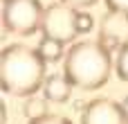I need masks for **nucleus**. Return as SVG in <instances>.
Returning <instances> with one entry per match:
<instances>
[{
    "instance_id": "obj_1",
    "label": "nucleus",
    "mask_w": 128,
    "mask_h": 124,
    "mask_svg": "<svg viewBox=\"0 0 128 124\" xmlns=\"http://www.w3.org/2000/svg\"><path fill=\"white\" fill-rule=\"evenodd\" d=\"M45 59L36 47L11 43L0 54V86L7 95L29 97L43 88L45 81Z\"/></svg>"
},
{
    "instance_id": "obj_2",
    "label": "nucleus",
    "mask_w": 128,
    "mask_h": 124,
    "mask_svg": "<svg viewBox=\"0 0 128 124\" xmlns=\"http://www.w3.org/2000/svg\"><path fill=\"white\" fill-rule=\"evenodd\" d=\"M112 68V50H108L99 38L74 43L63 59L65 77L72 81L74 88L81 90H97L104 84H108Z\"/></svg>"
},
{
    "instance_id": "obj_3",
    "label": "nucleus",
    "mask_w": 128,
    "mask_h": 124,
    "mask_svg": "<svg viewBox=\"0 0 128 124\" xmlns=\"http://www.w3.org/2000/svg\"><path fill=\"white\" fill-rule=\"evenodd\" d=\"M2 25L7 32L29 36L40 29L45 7L40 0H2Z\"/></svg>"
},
{
    "instance_id": "obj_4",
    "label": "nucleus",
    "mask_w": 128,
    "mask_h": 124,
    "mask_svg": "<svg viewBox=\"0 0 128 124\" xmlns=\"http://www.w3.org/2000/svg\"><path fill=\"white\" fill-rule=\"evenodd\" d=\"M76 7L58 0V2H52L45 7V14H43V23H40V32L43 36H52L56 41H63V43H72L79 34L76 29Z\"/></svg>"
},
{
    "instance_id": "obj_5",
    "label": "nucleus",
    "mask_w": 128,
    "mask_h": 124,
    "mask_svg": "<svg viewBox=\"0 0 128 124\" xmlns=\"http://www.w3.org/2000/svg\"><path fill=\"white\" fill-rule=\"evenodd\" d=\"M99 41L108 50H122L128 43V14L108 9L99 20Z\"/></svg>"
},
{
    "instance_id": "obj_6",
    "label": "nucleus",
    "mask_w": 128,
    "mask_h": 124,
    "mask_svg": "<svg viewBox=\"0 0 128 124\" xmlns=\"http://www.w3.org/2000/svg\"><path fill=\"white\" fill-rule=\"evenodd\" d=\"M126 115L119 102L92 99L81 108V124H126Z\"/></svg>"
},
{
    "instance_id": "obj_7",
    "label": "nucleus",
    "mask_w": 128,
    "mask_h": 124,
    "mask_svg": "<svg viewBox=\"0 0 128 124\" xmlns=\"http://www.w3.org/2000/svg\"><path fill=\"white\" fill-rule=\"evenodd\" d=\"M72 81L65 77V72H56V75H47L43 81V97L47 102L54 104H65L72 95Z\"/></svg>"
},
{
    "instance_id": "obj_8",
    "label": "nucleus",
    "mask_w": 128,
    "mask_h": 124,
    "mask_svg": "<svg viewBox=\"0 0 128 124\" xmlns=\"http://www.w3.org/2000/svg\"><path fill=\"white\" fill-rule=\"evenodd\" d=\"M65 45L68 43H63V41H56V38H52V36H43L40 41H38V45H36V50H38V54L47 61V63H52V61H61V59H65Z\"/></svg>"
},
{
    "instance_id": "obj_9",
    "label": "nucleus",
    "mask_w": 128,
    "mask_h": 124,
    "mask_svg": "<svg viewBox=\"0 0 128 124\" xmlns=\"http://www.w3.org/2000/svg\"><path fill=\"white\" fill-rule=\"evenodd\" d=\"M22 111H25V117H27V120H38V117L47 115V99H45V97L29 95Z\"/></svg>"
},
{
    "instance_id": "obj_10",
    "label": "nucleus",
    "mask_w": 128,
    "mask_h": 124,
    "mask_svg": "<svg viewBox=\"0 0 128 124\" xmlns=\"http://www.w3.org/2000/svg\"><path fill=\"white\" fill-rule=\"evenodd\" d=\"M115 72H117V77H119L122 81L128 84V43L122 50H117V56H115Z\"/></svg>"
},
{
    "instance_id": "obj_11",
    "label": "nucleus",
    "mask_w": 128,
    "mask_h": 124,
    "mask_svg": "<svg viewBox=\"0 0 128 124\" xmlns=\"http://www.w3.org/2000/svg\"><path fill=\"white\" fill-rule=\"evenodd\" d=\"M92 27H94V18H92V14H88V11H79V14H76V29H79V34H88Z\"/></svg>"
},
{
    "instance_id": "obj_12",
    "label": "nucleus",
    "mask_w": 128,
    "mask_h": 124,
    "mask_svg": "<svg viewBox=\"0 0 128 124\" xmlns=\"http://www.w3.org/2000/svg\"><path fill=\"white\" fill-rule=\"evenodd\" d=\"M29 124H72V120H68L65 115H43L38 120H29Z\"/></svg>"
},
{
    "instance_id": "obj_13",
    "label": "nucleus",
    "mask_w": 128,
    "mask_h": 124,
    "mask_svg": "<svg viewBox=\"0 0 128 124\" xmlns=\"http://www.w3.org/2000/svg\"><path fill=\"white\" fill-rule=\"evenodd\" d=\"M106 7L110 11H122V14H128V0H104Z\"/></svg>"
},
{
    "instance_id": "obj_14",
    "label": "nucleus",
    "mask_w": 128,
    "mask_h": 124,
    "mask_svg": "<svg viewBox=\"0 0 128 124\" xmlns=\"http://www.w3.org/2000/svg\"><path fill=\"white\" fill-rule=\"evenodd\" d=\"M63 2H68V5H72V7H76V9H81V7H92L97 0H63Z\"/></svg>"
},
{
    "instance_id": "obj_15",
    "label": "nucleus",
    "mask_w": 128,
    "mask_h": 124,
    "mask_svg": "<svg viewBox=\"0 0 128 124\" xmlns=\"http://www.w3.org/2000/svg\"><path fill=\"white\" fill-rule=\"evenodd\" d=\"M119 104H122V111H124V115H126V120H128V97H124Z\"/></svg>"
},
{
    "instance_id": "obj_16",
    "label": "nucleus",
    "mask_w": 128,
    "mask_h": 124,
    "mask_svg": "<svg viewBox=\"0 0 128 124\" xmlns=\"http://www.w3.org/2000/svg\"><path fill=\"white\" fill-rule=\"evenodd\" d=\"M126 124H128V122H126Z\"/></svg>"
}]
</instances>
